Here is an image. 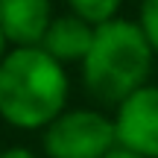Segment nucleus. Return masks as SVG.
<instances>
[{"instance_id":"1","label":"nucleus","mask_w":158,"mask_h":158,"mask_svg":"<svg viewBox=\"0 0 158 158\" xmlns=\"http://www.w3.org/2000/svg\"><path fill=\"white\" fill-rule=\"evenodd\" d=\"M68 106L64 64L41 47H15L0 62V117L23 132L47 129Z\"/></svg>"},{"instance_id":"2","label":"nucleus","mask_w":158,"mask_h":158,"mask_svg":"<svg viewBox=\"0 0 158 158\" xmlns=\"http://www.w3.org/2000/svg\"><path fill=\"white\" fill-rule=\"evenodd\" d=\"M152 44L141 23L114 18L94 29V44L82 59V82L106 106H120L126 97L141 91L152 70Z\"/></svg>"},{"instance_id":"3","label":"nucleus","mask_w":158,"mask_h":158,"mask_svg":"<svg viewBox=\"0 0 158 158\" xmlns=\"http://www.w3.org/2000/svg\"><path fill=\"white\" fill-rule=\"evenodd\" d=\"M117 149L114 120L91 108L64 111L44 129L47 158H106Z\"/></svg>"},{"instance_id":"4","label":"nucleus","mask_w":158,"mask_h":158,"mask_svg":"<svg viewBox=\"0 0 158 158\" xmlns=\"http://www.w3.org/2000/svg\"><path fill=\"white\" fill-rule=\"evenodd\" d=\"M114 129L117 147L143 158H158V85H143L120 102Z\"/></svg>"},{"instance_id":"5","label":"nucleus","mask_w":158,"mask_h":158,"mask_svg":"<svg viewBox=\"0 0 158 158\" xmlns=\"http://www.w3.org/2000/svg\"><path fill=\"white\" fill-rule=\"evenodd\" d=\"M50 23V0H0V29L15 47H38Z\"/></svg>"},{"instance_id":"6","label":"nucleus","mask_w":158,"mask_h":158,"mask_svg":"<svg viewBox=\"0 0 158 158\" xmlns=\"http://www.w3.org/2000/svg\"><path fill=\"white\" fill-rule=\"evenodd\" d=\"M94 29L88 21L76 18L73 12L70 15H62V18H53L50 29H47L44 41H41V50L47 56H53L56 62L62 64H70V62H82L88 56L91 44H94Z\"/></svg>"},{"instance_id":"7","label":"nucleus","mask_w":158,"mask_h":158,"mask_svg":"<svg viewBox=\"0 0 158 158\" xmlns=\"http://www.w3.org/2000/svg\"><path fill=\"white\" fill-rule=\"evenodd\" d=\"M68 3L76 18L88 21L91 27H100V23H108L117 18L123 0H68Z\"/></svg>"},{"instance_id":"8","label":"nucleus","mask_w":158,"mask_h":158,"mask_svg":"<svg viewBox=\"0 0 158 158\" xmlns=\"http://www.w3.org/2000/svg\"><path fill=\"white\" fill-rule=\"evenodd\" d=\"M138 23H141L147 41L152 44V50L158 53V0H143L141 3V15H138Z\"/></svg>"},{"instance_id":"9","label":"nucleus","mask_w":158,"mask_h":158,"mask_svg":"<svg viewBox=\"0 0 158 158\" xmlns=\"http://www.w3.org/2000/svg\"><path fill=\"white\" fill-rule=\"evenodd\" d=\"M0 158H38V155L32 149H27V147H12V149H3Z\"/></svg>"},{"instance_id":"10","label":"nucleus","mask_w":158,"mask_h":158,"mask_svg":"<svg viewBox=\"0 0 158 158\" xmlns=\"http://www.w3.org/2000/svg\"><path fill=\"white\" fill-rule=\"evenodd\" d=\"M106 158H143V155H138V152H129V149H123V147H117V149H111Z\"/></svg>"},{"instance_id":"11","label":"nucleus","mask_w":158,"mask_h":158,"mask_svg":"<svg viewBox=\"0 0 158 158\" xmlns=\"http://www.w3.org/2000/svg\"><path fill=\"white\" fill-rule=\"evenodd\" d=\"M6 44H9V41H6L3 29H0V62H3V59H6V53H9V50H6Z\"/></svg>"}]
</instances>
